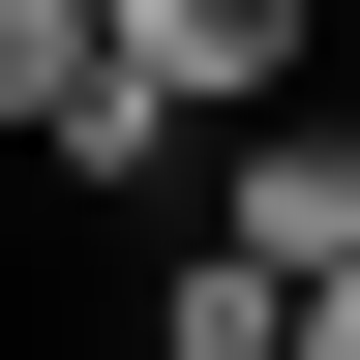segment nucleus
<instances>
[{
  "mask_svg": "<svg viewBox=\"0 0 360 360\" xmlns=\"http://www.w3.org/2000/svg\"><path fill=\"white\" fill-rule=\"evenodd\" d=\"M90 60H120V0H0V150H30V120H60Z\"/></svg>",
  "mask_w": 360,
  "mask_h": 360,
  "instance_id": "obj_4",
  "label": "nucleus"
},
{
  "mask_svg": "<svg viewBox=\"0 0 360 360\" xmlns=\"http://www.w3.org/2000/svg\"><path fill=\"white\" fill-rule=\"evenodd\" d=\"M210 240H270V270H360V120H210Z\"/></svg>",
  "mask_w": 360,
  "mask_h": 360,
  "instance_id": "obj_1",
  "label": "nucleus"
},
{
  "mask_svg": "<svg viewBox=\"0 0 360 360\" xmlns=\"http://www.w3.org/2000/svg\"><path fill=\"white\" fill-rule=\"evenodd\" d=\"M300 60H330V0H120V90H180V120H270Z\"/></svg>",
  "mask_w": 360,
  "mask_h": 360,
  "instance_id": "obj_2",
  "label": "nucleus"
},
{
  "mask_svg": "<svg viewBox=\"0 0 360 360\" xmlns=\"http://www.w3.org/2000/svg\"><path fill=\"white\" fill-rule=\"evenodd\" d=\"M270 360H360V270H300V330H270Z\"/></svg>",
  "mask_w": 360,
  "mask_h": 360,
  "instance_id": "obj_5",
  "label": "nucleus"
},
{
  "mask_svg": "<svg viewBox=\"0 0 360 360\" xmlns=\"http://www.w3.org/2000/svg\"><path fill=\"white\" fill-rule=\"evenodd\" d=\"M270 330H300V270H270V240H180V300H150V360H270Z\"/></svg>",
  "mask_w": 360,
  "mask_h": 360,
  "instance_id": "obj_3",
  "label": "nucleus"
}]
</instances>
